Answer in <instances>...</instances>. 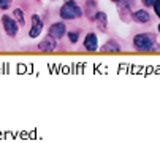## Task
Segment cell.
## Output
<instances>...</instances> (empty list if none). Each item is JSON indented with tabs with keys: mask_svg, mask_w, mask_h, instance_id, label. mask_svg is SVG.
Masks as SVG:
<instances>
[{
	"mask_svg": "<svg viewBox=\"0 0 160 143\" xmlns=\"http://www.w3.org/2000/svg\"><path fill=\"white\" fill-rule=\"evenodd\" d=\"M111 2H121V0H111Z\"/></svg>",
	"mask_w": 160,
	"mask_h": 143,
	"instance_id": "16",
	"label": "cell"
},
{
	"mask_svg": "<svg viewBox=\"0 0 160 143\" xmlns=\"http://www.w3.org/2000/svg\"><path fill=\"white\" fill-rule=\"evenodd\" d=\"M103 51H112V53H119V45H116V43H106L105 45V48H103Z\"/></svg>",
	"mask_w": 160,
	"mask_h": 143,
	"instance_id": "11",
	"label": "cell"
},
{
	"mask_svg": "<svg viewBox=\"0 0 160 143\" xmlns=\"http://www.w3.org/2000/svg\"><path fill=\"white\" fill-rule=\"evenodd\" d=\"M65 32H67V29H65L63 22H54L49 27V37H52L54 40H60L65 35Z\"/></svg>",
	"mask_w": 160,
	"mask_h": 143,
	"instance_id": "6",
	"label": "cell"
},
{
	"mask_svg": "<svg viewBox=\"0 0 160 143\" xmlns=\"http://www.w3.org/2000/svg\"><path fill=\"white\" fill-rule=\"evenodd\" d=\"M56 48H57V43H56V40L52 37H46L44 40H41L40 45H38L40 51H54Z\"/></svg>",
	"mask_w": 160,
	"mask_h": 143,
	"instance_id": "7",
	"label": "cell"
},
{
	"mask_svg": "<svg viewBox=\"0 0 160 143\" xmlns=\"http://www.w3.org/2000/svg\"><path fill=\"white\" fill-rule=\"evenodd\" d=\"M158 32H160V24H158Z\"/></svg>",
	"mask_w": 160,
	"mask_h": 143,
	"instance_id": "17",
	"label": "cell"
},
{
	"mask_svg": "<svg viewBox=\"0 0 160 143\" xmlns=\"http://www.w3.org/2000/svg\"><path fill=\"white\" fill-rule=\"evenodd\" d=\"M152 7H154V11H155V14L160 18V0H155Z\"/></svg>",
	"mask_w": 160,
	"mask_h": 143,
	"instance_id": "14",
	"label": "cell"
},
{
	"mask_svg": "<svg viewBox=\"0 0 160 143\" xmlns=\"http://www.w3.org/2000/svg\"><path fill=\"white\" fill-rule=\"evenodd\" d=\"M43 30V22H41V18L38 14H33L32 16V27H30V32H29V37L30 38H37Z\"/></svg>",
	"mask_w": 160,
	"mask_h": 143,
	"instance_id": "5",
	"label": "cell"
},
{
	"mask_svg": "<svg viewBox=\"0 0 160 143\" xmlns=\"http://www.w3.org/2000/svg\"><path fill=\"white\" fill-rule=\"evenodd\" d=\"M60 16H62V19H76V18L82 16V10L76 2L68 0V2L60 8Z\"/></svg>",
	"mask_w": 160,
	"mask_h": 143,
	"instance_id": "1",
	"label": "cell"
},
{
	"mask_svg": "<svg viewBox=\"0 0 160 143\" xmlns=\"http://www.w3.org/2000/svg\"><path fill=\"white\" fill-rule=\"evenodd\" d=\"M133 45L138 51H151L154 46V40L149 34H138L133 38Z\"/></svg>",
	"mask_w": 160,
	"mask_h": 143,
	"instance_id": "2",
	"label": "cell"
},
{
	"mask_svg": "<svg viewBox=\"0 0 160 143\" xmlns=\"http://www.w3.org/2000/svg\"><path fill=\"white\" fill-rule=\"evenodd\" d=\"M13 14H14V18H16V22L21 24V26H24V24H26V18H24V13H22V10H21V8H16V10L13 11Z\"/></svg>",
	"mask_w": 160,
	"mask_h": 143,
	"instance_id": "10",
	"label": "cell"
},
{
	"mask_svg": "<svg viewBox=\"0 0 160 143\" xmlns=\"http://www.w3.org/2000/svg\"><path fill=\"white\" fill-rule=\"evenodd\" d=\"M2 24H3V29H5V32H7L8 37H16V35H18L19 24H18L13 18H10V16L5 14V16L2 18Z\"/></svg>",
	"mask_w": 160,
	"mask_h": 143,
	"instance_id": "3",
	"label": "cell"
},
{
	"mask_svg": "<svg viewBox=\"0 0 160 143\" xmlns=\"http://www.w3.org/2000/svg\"><path fill=\"white\" fill-rule=\"evenodd\" d=\"M154 2H155V0H143V5H146V7H152Z\"/></svg>",
	"mask_w": 160,
	"mask_h": 143,
	"instance_id": "15",
	"label": "cell"
},
{
	"mask_svg": "<svg viewBox=\"0 0 160 143\" xmlns=\"http://www.w3.org/2000/svg\"><path fill=\"white\" fill-rule=\"evenodd\" d=\"M84 50L90 51V53L98 50V37L94 32H90V34L86 35V38H84Z\"/></svg>",
	"mask_w": 160,
	"mask_h": 143,
	"instance_id": "4",
	"label": "cell"
},
{
	"mask_svg": "<svg viewBox=\"0 0 160 143\" xmlns=\"http://www.w3.org/2000/svg\"><path fill=\"white\" fill-rule=\"evenodd\" d=\"M68 40H70L72 43H76L78 41V32H70L68 34Z\"/></svg>",
	"mask_w": 160,
	"mask_h": 143,
	"instance_id": "13",
	"label": "cell"
},
{
	"mask_svg": "<svg viewBox=\"0 0 160 143\" xmlns=\"http://www.w3.org/2000/svg\"><path fill=\"white\" fill-rule=\"evenodd\" d=\"M95 21H97V26H98L100 30H106V22H108V19H106V14H105V13L98 11V13L95 14Z\"/></svg>",
	"mask_w": 160,
	"mask_h": 143,
	"instance_id": "9",
	"label": "cell"
},
{
	"mask_svg": "<svg viewBox=\"0 0 160 143\" xmlns=\"http://www.w3.org/2000/svg\"><path fill=\"white\" fill-rule=\"evenodd\" d=\"M133 18L136 22H140V24H148L151 21V16L148 13V10H138V11H135L133 13Z\"/></svg>",
	"mask_w": 160,
	"mask_h": 143,
	"instance_id": "8",
	"label": "cell"
},
{
	"mask_svg": "<svg viewBox=\"0 0 160 143\" xmlns=\"http://www.w3.org/2000/svg\"><path fill=\"white\" fill-rule=\"evenodd\" d=\"M13 3V0H0V10H8Z\"/></svg>",
	"mask_w": 160,
	"mask_h": 143,
	"instance_id": "12",
	"label": "cell"
}]
</instances>
